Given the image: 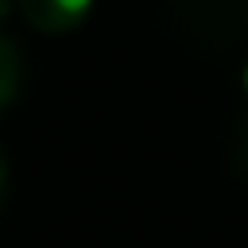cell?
I'll list each match as a JSON object with an SVG mask.
<instances>
[{"label": "cell", "instance_id": "3", "mask_svg": "<svg viewBox=\"0 0 248 248\" xmlns=\"http://www.w3.org/2000/svg\"><path fill=\"white\" fill-rule=\"evenodd\" d=\"M4 190H8V163H4V155H0V202H4Z\"/></svg>", "mask_w": 248, "mask_h": 248}, {"label": "cell", "instance_id": "5", "mask_svg": "<svg viewBox=\"0 0 248 248\" xmlns=\"http://www.w3.org/2000/svg\"><path fill=\"white\" fill-rule=\"evenodd\" d=\"M244 93H248V62H244Z\"/></svg>", "mask_w": 248, "mask_h": 248}, {"label": "cell", "instance_id": "1", "mask_svg": "<svg viewBox=\"0 0 248 248\" xmlns=\"http://www.w3.org/2000/svg\"><path fill=\"white\" fill-rule=\"evenodd\" d=\"M23 19L43 35H62L85 23L93 0H16Z\"/></svg>", "mask_w": 248, "mask_h": 248}, {"label": "cell", "instance_id": "2", "mask_svg": "<svg viewBox=\"0 0 248 248\" xmlns=\"http://www.w3.org/2000/svg\"><path fill=\"white\" fill-rule=\"evenodd\" d=\"M16 89H19V50L12 39L0 35V108L16 97Z\"/></svg>", "mask_w": 248, "mask_h": 248}, {"label": "cell", "instance_id": "4", "mask_svg": "<svg viewBox=\"0 0 248 248\" xmlns=\"http://www.w3.org/2000/svg\"><path fill=\"white\" fill-rule=\"evenodd\" d=\"M4 16H8V0H0V19H4Z\"/></svg>", "mask_w": 248, "mask_h": 248}]
</instances>
